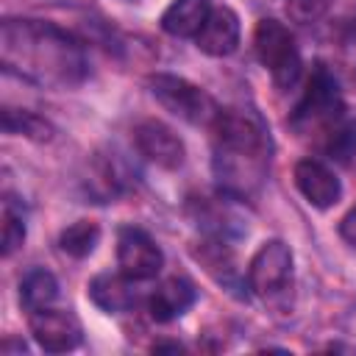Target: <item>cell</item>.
<instances>
[{
    "label": "cell",
    "instance_id": "obj_15",
    "mask_svg": "<svg viewBox=\"0 0 356 356\" xmlns=\"http://www.w3.org/2000/svg\"><path fill=\"white\" fill-rule=\"evenodd\" d=\"M56 298H58V281H56L53 273L42 270V267L31 270L19 284V300L28 312L47 309V306L56 303Z\"/></svg>",
    "mask_w": 356,
    "mask_h": 356
},
{
    "label": "cell",
    "instance_id": "obj_5",
    "mask_svg": "<svg viewBox=\"0 0 356 356\" xmlns=\"http://www.w3.org/2000/svg\"><path fill=\"white\" fill-rule=\"evenodd\" d=\"M147 86L153 92V97L175 117L192 122V125H209L217 120L220 108L211 100V95H206L197 83L181 78V75H170V72H156L147 78Z\"/></svg>",
    "mask_w": 356,
    "mask_h": 356
},
{
    "label": "cell",
    "instance_id": "obj_14",
    "mask_svg": "<svg viewBox=\"0 0 356 356\" xmlns=\"http://www.w3.org/2000/svg\"><path fill=\"white\" fill-rule=\"evenodd\" d=\"M211 14V3L209 0H172L164 14H161V28L170 36H181V39H195L203 28V22Z\"/></svg>",
    "mask_w": 356,
    "mask_h": 356
},
{
    "label": "cell",
    "instance_id": "obj_2",
    "mask_svg": "<svg viewBox=\"0 0 356 356\" xmlns=\"http://www.w3.org/2000/svg\"><path fill=\"white\" fill-rule=\"evenodd\" d=\"M214 134V172L222 189L250 195L267 175L270 142L256 117L236 108H220L211 122Z\"/></svg>",
    "mask_w": 356,
    "mask_h": 356
},
{
    "label": "cell",
    "instance_id": "obj_10",
    "mask_svg": "<svg viewBox=\"0 0 356 356\" xmlns=\"http://www.w3.org/2000/svg\"><path fill=\"white\" fill-rule=\"evenodd\" d=\"M295 186L314 209H328L342 195V186L334 170H328L317 159H300L295 164Z\"/></svg>",
    "mask_w": 356,
    "mask_h": 356
},
{
    "label": "cell",
    "instance_id": "obj_3",
    "mask_svg": "<svg viewBox=\"0 0 356 356\" xmlns=\"http://www.w3.org/2000/svg\"><path fill=\"white\" fill-rule=\"evenodd\" d=\"M292 122L300 134L317 136L323 150L339 161H348L356 150V122L348 120L337 81L323 64L314 67Z\"/></svg>",
    "mask_w": 356,
    "mask_h": 356
},
{
    "label": "cell",
    "instance_id": "obj_19",
    "mask_svg": "<svg viewBox=\"0 0 356 356\" xmlns=\"http://www.w3.org/2000/svg\"><path fill=\"white\" fill-rule=\"evenodd\" d=\"M339 67L356 81V19H350L339 33Z\"/></svg>",
    "mask_w": 356,
    "mask_h": 356
},
{
    "label": "cell",
    "instance_id": "obj_11",
    "mask_svg": "<svg viewBox=\"0 0 356 356\" xmlns=\"http://www.w3.org/2000/svg\"><path fill=\"white\" fill-rule=\"evenodd\" d=\"M195 44H197V50H203L206 56H214V58L231 56L239 44V17L228 6L211 8L209 19L203 22L200 33L195 36Z\"/></svg>",
    "mask_w": 356,
    "mask_h": 356
},
{
    "label": "cell",
    "instance_id": "obj_13",
    "mask_svg": "<svg viewBox=\"0 0 356 356\" xmlns=\"http://www.w3.org/2000/svg\"><path fill=\"white\" fill-rule=\"evenodd\" d=\"M136 281L128 278L125 273H103L97 278H92L89 284V298L95 306H100L103 312H128L136 306L139 295H136Z\"/></svg>",
    "mask_w": 356,
    "mask_h": 356
},
{
    "label": "cell",
    "instance_id": "obj_12",
    "mask_svg": "<svg viewBox=\"0 0 356 356\" xmlns=\"http://www.w3.org/2000/svg\"><path fill=\"white\" fill-rule=\"evenodd\" d=\"M195 303V286L186 278H167L147 295V312L156 323H170L181 317Z\"/></svg>",
    "mask_w": 356,
    "mask_h": 356
},
{
    "label": "cell",
    "instance_id": "obj_20",
    "mask_svg": "<svg viewBox=\"0 0 356 356\" xmlns=\"http://www.w3.org/2000/svg\"><path fill=\"white\" fill-rule=\"evenodd\" d=\"M286 11H289L292 19H298V22L306 25V22H314V19L323 17L325 0H289L286 3Z\"/></svg>",
    "mask_w": 356,
    "mask_h": 356
},
{
    "label": "cell",
    "instance_id": "obj_16",
    "mask_svg": "<svg viewBox=\"0 0 356 356\" xmlns=\"http://www.w3.org/2000/svg\"><path fill=\"white\" fill-rule=\"evenodd\" d=\"M97 239H100V228L95 222H89V220H78V222H72L70 228L61 231L58 245H61L64 253H70L75 259H83V256H89L95 250Z\"/></svg>",
    "mask_w": 356,
    "mask_h": 356
},
{
    "label": "cell",
    "instance_id": "obj_7",
    "mask_svg": "<svg viewBox=\"0 0 356 356\" xmlns=\"http://www.w3.org/2000/svg\"><path fill=\"white\" fill-rule=\"evenodd\" d=\"M117 264L120 273H125L134 281H150L159 275L164 264L161 248L153 242L150 234L142 228H122L117 239Z\"/></svg>",
    "mask_w": 356,
    "mask_h": 356
},
{
    "label": "cell",
    "instance_id": "obj_6",
    "mask_svg": "<svg viewBox=\"0 0 356 356\" xmlns=\"http://www.w3.org/2000/svg\"><path fill=\"white\" fill-rule=\"evenodd\" d=\"M289 281H292V250H289V245L281 242V239L264 242L256 250V256L250 259L248 286L261 298H273Z\"/></svg>",
    "mask_w": 356,
    "mask_h": 356
},
{
    "label": "cell",
    "instance_id": "obj_21",
    "mask_svg": "<svg viewBox=\"0 0 356 356\" xmlns=\"http://www.w3.org/2000/svg\"><path fill=\"white\" fill-rule=\"evenodd\" d=\"M339 234H342L345 242H350V245L356 248V206L342 217V222H339Z\"/></svg>",
    "mask_w": 356,
    "mask_h": 356
},
{
    "label": "cell",
    "instance_id": "obj_8",
    "mask_svg": "<svg viewBox=\"0 0 356 356\" xmlns=\"http://www.w3.org/2000/svg\"><path fill=\"white\" fill-rule=\"evenodd\" d=\"M31 334L39 348H44L50 353H64V350H72L81 345L83 328L72 312L47 306V309L31 312Z\"/></svg>",
    "mask_w": 356,
    "mask_h": 356
},
{
    "label": "cell",
    "instance_id": "obj_9",
    "mask_svg": "<svg viewBox=\"0 0 356 356\" xmlns=\"http://www.w3.org/2000/svg\"><path fill=\"white\" fill-rule=\"evenodd\" d=\"M134 142H136V150H139L147 161H153L156 167L178 170V167L184 164L186 150H184L181 136H178L170 125H164V122H159V120H142V122L134 128Z\"/></svg>",
    "mask_w": 356,
    "mask_h": 356
},
{
    "label": "cell",
    "instance_id": "obj_18",
    "mask_svg": "<svg viewBox=\"0 0 356 356\" xmlns=\"http://www.w3.org/2000/svg\"><path fill=\"white\" fill-rule=\"evenodd\" d=\"M25 239V220L11 200L3 203V256H11Z\"/></svg>",
    "mask_w": 356,
    "mask_h": 356
},
{
    "label": "cell",
    "instance_id": "obj_17",
    "mask_svg": "<svg viewBox=\"0 0 356 356\" xmlns=\"http://www.w3.org/2000/svg\"><path fill=\"white\" fill-rule=\"evenodd\" d=\"M3 128L8 134H22V136H31L36 142H44L50 139L53 128L50 122H44L42 117H36L33 111H17V108H3Z\"/></svg>",
    "mask_w": 356,
    "mask_h": 356
},
{
    "label": "cell",
    "instance_id": "obj_1",
    "mask_svg": "<svg viewBox=\"0 0 356 356\" xmlns=\"http://www.w3.org/2000/svg\"><path fill=\"white\" fill-rule=\"evenodd\" d=\"M0 61L8 72L47 89H72L86 78L83 47L67 31L39 19L3 22Z\"/></svg>",
    "mask_w": 356,
    "mask_h": 356
},
{
    "label": "cell",
    "instance_id": "obj_4",
    "mask_svg": "<svg viewBox=\"0 0 356 356\" xmlns=\"http://www.w3.org/2000/svg\"><path fill=\"white\" fill-rule=\"evenodd\" d=\"M253 50H256L261 67L275 81V86L289 89L298 83V78L303 72V61H300L295 36L289 33L286 25H281L278 19H259L256 31H253Z\"/></svg>",
    "mask_w": 356,
    "mask_h": 356
}]
</instances>
